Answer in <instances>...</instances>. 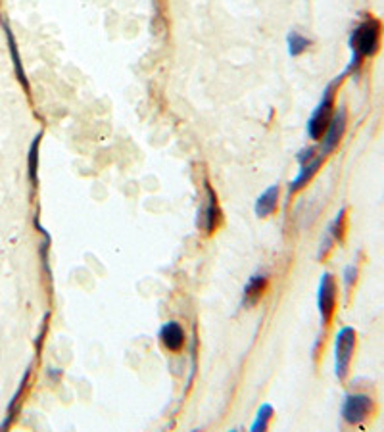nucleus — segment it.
<instances>
[{
    "mask_svg": "<svg viewBox=\"0 0 384 432\" xmlns=\"http://www.w3.org/2000/svg\"><path fill=\"white\" fill-rule=\"evenodd\" d=\"M380 38H383V24L377 18H365L359 24L350 35V51H352V60L348 66V73L358 71L361 63L367 58H373L380 48Z\"/></svg>",
    "mask_w": 384,
    "mask_h": 432,
    "instance_id": "obj_1",
    "label": "nucleus"
},
{
    "mask_svg": "<svg viewBox=\"0 0 384 432\" xmlns=\"http://www.w3.org/2000/svg\"><path fill=\"white\" fill-rule=\"evenodd\" d=\"M356 342H358V334L352 326H342L334 339V373L338 376V381H346L350 373Z\"/></svg>",
    "mask_w": 384,
    "mask_h": 432,
    "instance_id": "obj_2",
    "label": "nucleus"
},
{
    "mask_svg": "<svg viewBox=\"0 0 384 432\" xmlns=\"http://www.w3.org/2000/svg\"><path fill=\"white\" fill-rule=\"evenodd\" d=\"M341 79H336L334 83H331L327 87V91L323 93L321 102L317 104V108L311 113V118L308 121V135L311 140H321L323 133L327 129L328 121L333 119L334 115V91L338 87Z\"/></svg>",
    "mask_w": 384,
    "mask_h": 432,
    "instance_id": "obj_3",
    "label": "nucleus"
},
{
    "mask_svg": "<svg viewBox=\"0 0 384 432\" xmlns=\"http://www.w3.org/2000/svg\"><path fill=\"white\" fill-rule=\"evenodd\" d=\"M375 411V401L367 394H348L342 403V419L348 425H361L365 423Z\"/></svg>",
    "mask_w": 384,
    "mask_h": 432,
    "instance_id": "obj_4",
    "label": "nucleus"
},
{
    "mask_svg": "<svg viewBox=\"0 0 384 432\" xmlns=\"http://www.w3.org/2000/svg\"><path fill=\"white\" fill-rule=\"evenodd\" d=\"M334 309H336V281L331 273H323L317 287V312L321 315V323L325 326L333 319Z\"/></svg>",
    "mask_w": 384,
    "mask_h": 432,
    "instance_id": "obj_5",
    "label": "nucleus"
},
{
    "mask_svg": "<svg viewBox=\"0 0 384 432\" xmlns=\"http://www.w3.org/2000/svg\"><path fill=\"white\" fill-rule=\"evenodd\" d=\"M346 123H348L346 108L341 106L336 112H334L333 119L328 121L327 129L323 133L321 148H319V154H321V156H328V154L341 144L342 137H344V133H346Z\"/></svg>",
    "mask_w": 384,
    "mask_h": 432,
    "instance_id": "obj_6",
    "label": "nucleus"
},
{
    "mask_svg": "<svg viewBox=\"0 0 384 432\" xmlns=\"http://www.w3.org/2000/svg\"><path fill=\"white\" fill-rule=\"evenodd\" d=\"M221 223V207L219 202H217V196H215V190L209 187V182H206V204H204V210H202V227L206 235H212V232L219 227Z\"/></svg>",
    "mask_w": 384,
    "mask_h": 432,
    "instance_id": "obj_7",
    "label": "nucleus"
},
{
    "mask_svg": "<svg viewBox=\"0 0 384 432\" xmlns=\"http://www.w3.org/2000/svg\"><path fill=\"white\" fill-rule=\"evenodd\" d=\"M160 342L165 350L179 351L185 346V331L183 326L177 321H167L162 329H160Z\"/></svg>",
    "mask_w": 384,
    "mask_h": 432,
    "instance_id": "obj_8",
    "label": "nucleus"
},
{
    "mask_svg": "<svg viewBox=\"0 0 384 432\" xmlns=\"http://www.w3.org/2000/svg\"><path fill=\"white\" fill-rule=\"evenodd\" d=\"M279 196H281V187L279 185H271L261 192V195L256 198V204H254V212L258 217H269L271 213H275L279 206Z\"/></svg>",
    "mask_w": 384,
    "mask_h": 432,
    "instance_id": "obj_9",
    "label": "nucleus"
},
{
    "mask_svg": "<svg viewBox=\"0 0 384 432\" xmlns=\"http://www.w3.org/2000/svg\"><path fill=\"white\" fill-rule=\"evenodd\" d=\"M267 284H269V277L265 275V273H254V275L250 277V281L246 282L244 294H242V304H244V306H254V304L264 296Z\"/></svg>",
    "mask_w": 384,
    "mask_h": 432,
    "instance_id": "obj_10",
    "label": "nucleus"
},
{
    "mask_svg": "<svg viewBox=\"0 0 384 432\" xmlns=\"http://www.w3.org/2000/svg\"><path fill=\"white\" fill-rule=\"evenodd\" d=\"M323 160H325V156H321V154H319V156H315L311 162L300 165V171H298L296 179L290 182V192H292V195H294V192H298V190H302V188L306 187V185H308L311 179H313L315 173H317V171H319V168H321Z\"/></svg>",
    "mask_w": 384,
    "mask_h": 432,
    "instance_id": "obj_11",
    "label": "nucleus"
},
{
    "mask_svg": "<svg viewBox=\"0 0 384 432\" xmlns=\"http://www.w3.org/2000/svg\"><path fill=\"white\" fill-rule=\"evenodd\" d=\"M4 26V33H6L8 38V48H10V54H12V62H14V69H16V76H18L19 83L24 85L27 93H29V81H27L26 71H24V66H21V56H19L18 52V44H16V38H14V33L10 31V27L6 24H2Z\"/></svg>",
    "mask_w": 384,
    "mask_h": 432,
    "instance_id": "obj_12",
    "label": "nucleus"
},
{
    "mask_svg": "<svg viewBox=\"0 0 384 432\" xmlns=\"http://www.w3.org/2000/svg\"><path fill=\"white\" fill-rule=\"evenodd\" d=\"M41 138L43 131H38L33 138L31 146H29V156H27V175L33 187H37L38 182V148H41Z\"/></svg>",
    "mask_w": 384,
    "mask_h": 432,
    "instance_id": "obj_13",
    "label": "nucleus"
},
{
    "mask_svg": "<svg viewBox=\"0 0 384 432\" xmlns=\"http://www.w3.org/2000/svg\"><path fill=\"white\" fill-rule=\"evenodd\" d=\"M313 44V41L311 38H308L306 35H302V33L298 31H290L289 37H286V46H289V54L292 58L300 56V54H303V52L308 51L309 46Z\"/></svg>",
    "mask_w": 384,
    "mask_h": 432,
    "instance_id": "obj_14",
    "label": "nucleus"
},
{
    "mask_svg": "<svg viewBox=\"0 0 384 432\" xmlns=\"http://www.w3.org/2000/svg\"><path fill=\"white\" fill-rule=\"evenodd\" d=\"M344 231H346V210H341L338 215L334 217V221L328 227V238L327 240H336V242H341L342 238H344Z\"/></svg>",
    "mask_w": 384,
    "mask_h": 432,
    "instance_id": "obj_15",
    "label": "nucleus"
},
{
    "mask_svg": "<svg viewBox=\"0 0 384 432\" xmlns=\"http://www.w3.org/2000/svg\"><path fill=\"white\" fill-rule=\"evenodd\" d=\"M271 419H273V406L271 403H264V406L259 407L258 415H256V421L250 426V431L254 432H261L265 431L267 426H269Z\"/></svg>",
    "mask_w": 384,
    "mask_h": 432,
    "instance_id": "obj_16",
    "label": "nucleus"
},
{
    "mask_svg": "<svg viewBox=\"0 0 384 432\" xmlns=\"http://www.w3.org/2000/svg\"><path fill=\"white\" fill-rule=\"evenodd\" d=\"M358 265H348L346 269H344V284H346V288L350 290V288L356 284V281H358Z\"/></svg>",
    "mask_w": 384,
    "mask_h": 432,
    "instance_id": "obj_17",
    "label": "nucleus"
},
{
    "mask_svg": "<svg viewBox=\"0 0 384 432\" xmlns=\"http://www.w3.org/2000/svg\"><path fill=\"white\" fill-rule=\"evenodd\" d=\"M315 154H317V148H315V146H308V148H302V150L298 152V156H296L298 163H300V165H303V163L311 162V160L315 158Z\"/></svg>",
    "mask_w": 384,
    "mask_h": 432,
    "instance_id": "obj_18",
    "label": "nucleus"
}]
</instances>
